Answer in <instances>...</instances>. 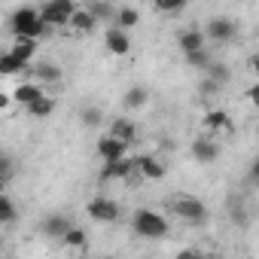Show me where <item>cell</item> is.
<instances>
[{"label": "cell", "instance_id": "cell-24", "mask_svg": "<svg viewBox=\"0 0 259 259\" xmlns=\"http://www.w3.org/2000/svg\"><path fill=\"white\" fill-rule=\"evenodd\" d=\"M204 43H207V40H204V34H201V31H195V28H192V31H183V34H180V40H177L180 52H192V49H201Z\"/></svg>", "mask_w": 259, "mask_h": 259}, {"label": "cell", "instance_id": "cell-23", "mask_svg": "<svg viewBox=\"0 0 259 259\" xmlns=\"http://www.w3.org/2000/svg\"><path fill=\"white\" fill-rule=\"evenodd\" d=\"M22 70H28V64H22L13 52H0V76H16Z\"/></svg>", "mask_w": 259, "mask_h": 259}, {"label": "cell", "instance_id": "cell-5", "mask_svg": "<svg viewBox=\"0 0 259 259\" xmlns=\"http://www.w3.org/2000/svg\"><path fill=\"white\" fill-rule=\"evenodd\" d=\"M132 165H135V174L144 177V180H165L168 177V165L159 156L141 153V156H132Z\"/></svg>", "mask_w": 259, "mask_h": 259}, {"label": "cell", "instance_id": "cell-36", "mask_svg": "<svg viewBox=\"0 0 259 259\" xmlns=\"http://www.w3.org/2000/svg\"><path fill=\"white\" fill-rule=\"evenodd\" d=\"M0 250H4V241H0Z\"/></svg>", "mask_w": 259, "mask_h": 259}, {"label": "cell", "instance_id": "cell-12", "mask_svg": "<svg viewBox=\"0 0 259 259\" xmlns=\"http://www.w3.org/2000/svg\"><path fill=\"white\" fill-rule=\"evenodd\" d=\"M107 135L119 138L122 144H135V141H138V125L128 119V116H116V119L110 122V132H107Z\"/></svg>", "mask_w": 259, "mask_h": 259}, {"label": "cell", "instance_id": "cell-4", "mask_svg": "<svg viewBox=\"0 0 259 259\" xmlns=\"http://www.w3.org/2000/svg\"><path fill=\"white\" fill-rule=\"evenodd\" d=\"M73 10H76L73 0H46V4H43L37 13H40V19H43L49 28H67Z\"/></svg>", "mask_w": 259, "mask_h": 259}, {"label": "cell", "instance_id": "cell-16", "mask_svg": "<svg viewBox=\"0 0 259 259\" xmlns=\"http://www.w3.org/2000/svg\"><path fill=\"white\" fill-rule=\"evenodd\" d=\"M37 46H40V40H28V37H16L13 40V55L22 61V64H34V55H37Z\"/></svg>", "mask_w": 259, "mask_h": 259}, {"label": "cell", "instance_id": "cell-21", "mask_svg": "<svg viewBox=\"0 0 259 259\" xmlns=\"http://www.w3.org/2000/svg\"><path fill=\"white\" fill-rule=\"evenodd\" d=\"M138 22H141V13H138L135 7H119V10H116V16H113V25H116V28H122V31L138 28Z\"/></svg>", "mask_w": 259, "mask_h": 259}, {"label": "cell", "instance_id": "cell-8", "mask_svg": "<svg viewBox=\"0 0 259 259\" xmlns=\"http://www.w3.org/2000/svg\"><path fill=\"white\" fill-rule=\"evenodd\" d=\"M189 153H192V159H195L198 165H213V162L220 159V144L213 141V135H201V138L192 141Z\"/></svg>", "mask_w": 259, "mask_h": 259}, {"label": "cell", "instance_id": "cell-9", "mask_svg": "<svg viewBox=\"0 0 259 259\" xmlns=\"http://www.w3.org/2000/svg\"><path fill=\"white\" fill-rule=\"evenodd\" d=\"M101 180H104V183H110V180H135L132 156H122V159H110V162H104V168H101Z\"/></svg>", "mask_w": 259, "mask_h": 259}, {"label": "cell", "instance_id": "cell-3", "mask_svg": "<svg viewBox=\"0 0 259 259\" xmlns=\"http://www.w3.org/2000/svg\"><path fill=\"white\" fill-rule=\"evenodd\" d=\"M171 210H174V217L183 220L186 226H201V223H207V207H204V201L195 198V195H180V198L171 204Z\"/></svg>", "mask_w": 259, "mask_h": 259}, {"label": "cell", "instance_id": "cell-33", "mask_svg": "<svg viewBox=\"0 0 259 259\" xmlns=\"http://www.w3.org/2000/svg\"><path fill=\"white\" fill-rule=\"evenodd\" d=\"M247 98H250V101L256 104V101H259V85H250V92H247Z\"/></svg>", "mask_w": 259, "mask_h": 259}, {"label": "cell", "instance_id": "cell-11", "mask_svg": "<svg viewBox=\"0 0 259 259\" xmlns=\"http://www.w3.org/2000/svg\"><path fill=\"white\" fill-rule=\"evenodd\" d=\"M104 46H107V52H113V55H128V52H132V40H128V31L110 25L107 34H104Z\"/></svg>", "mask_w": 259, "mask_h": 259}, {"label": "cell", "instance_id": "cell-27", "mask_svg": "<svg viewBox=\"0 0 259 259\" xmlns=\"http://www.w3.org/2000/svg\"><path fill=\"white\" fill-rule=\"evenodd\" d=\"M61 241H64L67 247H73V250H85V247H89V235H85L82 229H76V226H70Z\"/></svg>", "mask_w": 259, "mask_h": 259}, {"label": "cell", "instance_id": "cell-32", "mask_svg": "<svg viewBox=\"0 0 259 259\" xmlns=\"http://www.w3.org/2000/svg\"><path fill=\"white\" fill-rule=\"evenodd\" d=\"M220 89H223L220 82H213V79H207V76H204V82H201V92H204V95H217Z\"/></svg>", "mask_w": 259, "mask_h": 259}, {"label": "cell", "instance_id": "cell-35", "mask_svg": "<svg viewBox=\"0 0 259 259\" xmlns=\"http://www.w3.org/2000/svg\"><path fill=\"white\" fill-rule=\"evenodd\" d=\"M0 192H7V180L4 177H0Z\"/></svg>", "mask_w": 259, "mask_h": 259}, {"label": "cell", "instance_id": "cell-26", "mask_svg": "<svg viewBox=\"0 0 259 259\" xmlns=\"http://www.w3.org/2000/svg\"><path fill=\"white\" fill-rule=\"evenodd\" d=\"M204 73H207V79H213V82H220V85H226V82L232 79V67L223 64V61H210V64L204 67Z\"/></svg>", "mask_w": 259, "mask_h": 259}, {"label": "cell", "instance_id": "cell-25", "mask_svg": "<svg viewBox=\"0 0 259 259\" xmlns=\"http://www.w3.org/2000/svg\"><path fill=\"white\" fill-rule=\"evenodd\" d=\"M183 58H186V64L192 67V70H204L213 58H210V52H207V46H201V49H192V52H183Z\"/></svg>", "mask_w": 259, "mask_h": 259}, {"label": "cell", "instance_id": "cell-30", "mask_svg": "<svg viewBox=\"0 0 259 259\" xmlns=\"http://www.w3.org/2000/svg\"><path fill=\"white\" fill-rule=\"evenodd\" d=\"M79 122H82L85 128H98V125L104 122V113H101L98 107H82V110H79Z\"/></svg>", "mask_w": 259, "mask_h": 259}, {"label": "cell", "instance_id": "cell-14", "mask_svg": "<svg viewBox=\"0 0 259 259\" xmlns=\"http://www.w3.org/2000/svg\"><path fill=\"white\" fill-rule=\"evenodd\" d=\"M31 70H34L37 82H43V85H55V82H61V76H64L61 64H55V61H37Z\"/></svg>", "mask_w": 259, "mask_h": 259}, {"label": "cell", "instance_id": "cell-13", "mask_svg": "<svg viewBox=\"0 0 259 259\" xmlns=\"http://www.w3.org/2000/svg\"><path fill=\"white\" fill-rule=\"evenodd\" d=\"M98 156L104 159V162H110V159H122L125 156V150H128V144H122L119 138H113V135H104V138H98Z\"/></svg>", "mask_w": 259, "mask_h": 259}, {"label": "cell", "instance_id": "cell-7", "mask_svg": "<svg viewBox=\"0 0 259 259\" xmlns=\"http://www.w3.org/2000/svg\"><path fill=\"white\" fill-rule=\"evenodd\" d=\"M85 210H89V217H92V220H98V223H116V220H119V213H122L119 201L104 198V195L92 198V201L85 204Z\"/></svg>", "mask_w": 259, "mask_h": 259}, {"label": "cell", "instance_id": "cell-2", "mask_svg": "<svg viewBox=\"0 0 259 259\" xmlns=\"http://www.w3.org/2000/svg\"><path fill=\"white\" fill-rule=\"evenodd\" d=\"M132 229H135V235H141V238H150V241H156V238H165V235L171 232L168 220H165L162 213L150 210V207H138V210H135V217H132Z\"/></svg>", "mask_w": 259, "mask_h": 259}, {"label": "cell", "instance_id": "cell-31", "mask_svg": "<svg viewBox=\"0 0 259 259\" xmlns=\"http://www.w3.org/2000/svg\"><path fill=\"white\" fill-rule=\"evenodd\" d=\"M16 171H19V165H16V159L13 156H7V153H0V177H4L7 183L16 177Z\"/></svg>", "mask_w": 259, "mask_h": 259}, {"label": "cell", "instance_id": "cell-6", "mask_svg": "<svg viewBox=\"0 0 259 259\" xmlns=\"http://www.w3.org/2000/svg\"><path fill=\"white\" fill-rule=\"evenodd\" d=\"M204 40H210V43H235L238 40V25L232 22V19H223V16H217V19H210L207 25H204Z\"/></svg>", "mask_w": 259, "mask_h": 259}, {"label": "cell", "instance_id": "cell-18", "mask_svg": "<svg viewBox=\"0 0 259 259\" xmlns=\"http://www.w3.org/2000/svg\"><path fill=\"white\" fill-rule=\"evenodd\" d=\"M204 128L213 135V132H232V119H229V113L226 110H210L207 116H204Z\"/></svg>", "mask_w": 259, "mask_h": 259}, {"label": "cell", "instance_id": "cell-28", "mask_svg": "<svg viewBox=\"0 0 259 259\" xmlns=\"http://www.w3.org/2000/svg\"><path fill=\"white\" fill-rule=\"evenodd\" d=\"M186 4L189 0H153V10L162 13V16H177V13L186 10Z\"/></svg>", "mask_w": 259, "mask_h": 259}, {"label": "cell", "instance_id": "cell-1", "mask_svg": "<svg viewBox=\"0 0 259 259\" xmlns=\"http://www.w3.org/2000/svg\"><path fill=\"white\" fill-rule=\"evenodd\" d=\"M10 31L13 37H28V40H43L52 28L40 19V13L34 7H19L13 16H10Z\"/></svg>", "mask_w": 259, "mask_h": 259}, {"label": "cell", "instance_id": "cell-29", "mask_svg": "<svg viewBox=\"0 0 259 259\" xmlns=\"http://www.w3.org/2000/svg\"><path fill=\"white\" fill-rule=\"evenodd\" d=\"M16 220H19L16 201H13L7 192H0V223H16Z\"/></svg>", "mask_w": 259, "mask_h": 259}, {"label": "cell", "instance_id": "cell-17", "mask_svg": "<svg viewBox=\"0 0 259 259\" xmlns=\"http://www.w3.org/2000/svg\"><path fill=\"white\" fill-rule=\"evenodd\" d=\"M67 28H70V31H76V34H92V31L98 28V22H95V16H92L89 10H73V16H70Z\"/></svg>", "mask_w": 259, "mask_h": 259}, {"label": "cell", "instance_id": "cell-22", "mask_svg": "<svg viewBox=\"0 0 259 259\" xmlns=\"http://www.w3.org/2000/svg\"><path fill=\"white\" fill-rule=\"evenodd\" d=\"M89 13L95 16V22L101 25H113V16H116V10H113V4H107V0H89Z\"/></svg>", "mask_w": 259, "mask_h": 259}, {"label": "cell", "instance_id": "cell-19", "mask_svg": "<svg viewBox=\"0 0 259 259\" xmlns=\"http://www.w3.org/2000/svg\"><path fill=\"white\" fill-rule=\"evenodd\" d=\"M147 101H150V92L144 85H132L122 98V107L125 110H141V107H147Z\"/></svg>", "mask_w": 259, "mask_h": 259}, {"label": "cell", "instance_id": "cell-20", "mask_svg": "<svg viewBox=\"0 0 259 259\" xmlns=\"http://www.w3.org/2000/svg\"><path fill=\"white\" fill-rule=\"evenodd\" d=\"M43 95V82H22V85H16V92H13V101L16 104H31L34 98H40Z\"/></svg>", "mask_w": 259, "mask_h": 259}, {"label": "cell", "instance_id": "cell-15", "mask_svg": "<svg viewBox=\"0 0 259 259\" xmlns=\"http://www.w3.org/2000/svg\"><path fill=\"white\" fill-rule=\"evenodd\" d=\"M25 113H28L31 119H49V116L55 113V98H49V95L43 92L40 98H34L31 104H25Z\"/></svg>", "mask_w": 259, "mask_h": 259}, {"label": "cell", "instance_id": "cell-34", "mask_svg": "<svg viewBox=\"0 0 259 259\" xmlns=\"http://www.w3.org/2000/svg\"><path fill=\"white\" fill-rule=\"evenodd\" d=\"M10 104H13V98H10V95H4V92H0V110H7Z\"/></svg>", "mask_w": 259, "mask_h": 259}, {"label": "cell", "instance_id": "cell-10", "mask_svg": "<svg viewBox=\"0 0 259 259\" xmlns=\"http://www.w3.org/2000/svg\"><path fill=\"white\" fill-rule=\"evenodd\" d=\"M70 226H73V223H70V217H67V213H49V217H43L40 232H43L46 238H52V241H61V238H64V232H67Z\"/></svg>", "mask_w": 259, "mask_h": 259}]
</instances>
